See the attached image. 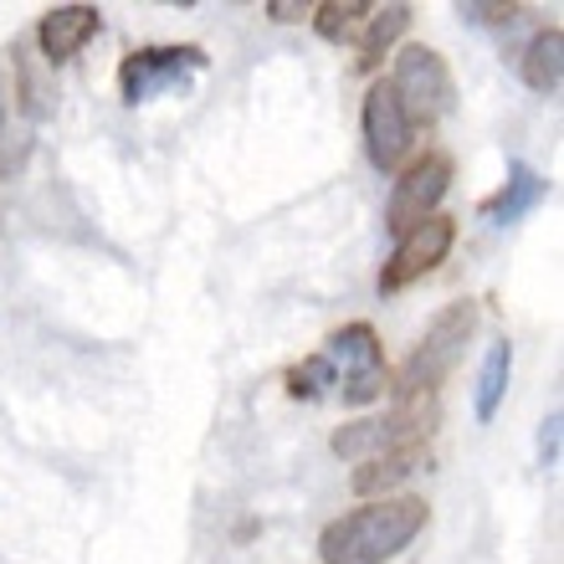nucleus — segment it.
Instances as JSON below:
<instances>
[{"mask_svg": "<svg viewBox=\"0 0 564 564\" xmlns=\"http://www.w3.org/2000/svg\"><path fill=\"white\" fill-rule=\"evenodd\" d=\"M431 508L416 492H395V498H370V503L349 508L318 534V560L324 564H390L405 554L426 529Z\"/></svg>", "mask_w": 564, "mask_h": 564, "instance_id": "f257e3e1", "label": "nucleus"}, {"mask_svg": "<svg viewBox=\"0 0 564 564\" xmlns=\"http://www.w3.org/2000/svg\"><path fill=\"white\" fill-rule=\"evenodd\" d=\"M473 334H477V303H473V297L446 303V308L426 324L421 344L411 349V355H405V365H401V375H395L390 395H411V390H442L446 375L457 370L462 355H467Z\"/></svg>", "mask_w": 564, "mask_h": 564, "instance_id": "f03ea898", "label": "nucleus"}, {"mask_svg": "<svg viewBox=\"0 0 564 564\" xmlns=\"http://www.w3.org/2000/svg\"><path fill=\"white\" fill-rule=\"evenodd\" d=\"M386 83H390V93H395V104L405 108L411 129H431V123H442L446 113L457 108V77H452L442 52L426 42L401 46Z\"/></svg>", "mask_w": 564, "mask_h": 564, "instance_id": "7ed1b4c3", "label": "nucleus"}, {"mask_svg": "<svg viewBox=\"0 0 564 564\" xmlns=\"http://www.w3.org/2000/svg\"><path fill=\"white\" fill-rule=\"evenodd\" d=\"M318 355L334 370V390L344 395V405H375L390 390V365L386 344L375 334V324H344L324 339Z\"/></svg>", "mask_w": 564, "mask_h": 564, "instance_id": "20e7f679", "label": "nucleus"}, {"mask_svg": "<svg viewBox=\"0 0 564 564\" xmlns=\"http://www.w3.org/2000/svg\"><path fill=\"white\" fill-rule=\"evenodd\" d=\"M452 175H457V164L452 154L442 149H431V154H416V160L405 164L395 185H390V200H386V231L390 237H405L411 226H421L426 216H436L452 191Z\"/></svg>", "mask_w": 564, "mask_h": 564, "instance_id": "39448f33", "label": "nucleus"}, {"mask_svg": "<svg viewBox=\"0 0 564 564\" xmlns=\"http://www.w3.org/2000/svg\"><path fill=\"white\" fill-rule=\"evenodd\" d=\"M206 67H210L206 46H195V42L139 46V52H129V57L119 62V98L129 108H139V104H149V98H160V93L180 88L185 77L206 73Z\"/></svg>", "mask_w": 564, "mask_h": 564, "instance_id": "423d86ee", "label": "nucleus"}, {"mask_svg": "<svg viewBox=\"0 0 564 564\" xmlns=\"http://www.w3.org/2000/svg\"><path fill=\"white\" fill-rule=\"evenodd\" d=\"M359 129H365V154L380 175H401L411 164V149H416V129L405 119V108L395 104L390 83H370L365 88V108H359Z\"/></svg>", "mask_w": 564, "mask_h": 564, "instance_id": "0eeeda50", "label": "nucleus"}, {"mask_svg": "<svg viewBox=\"0 0 564 564\" xmlns=\"http://www.w3.org/2000/svg\"><path fill=\"white\" fill-rule=\"evenodd\" d=\"M457 247V221L452 216H426L421 226H411L405 237H395V252L386 257V268H380V293H405L411 282L431 278V272L446 262V252Z\"/></svg>", "mask_w": 564, "mask_h": 564, "instance_id": "6e6552de", "label": "nucleus"}, {"mask_svg": "<svg viewBox=\"0 0 564 564\" xmlns=\"http://www.w3.org/2000/svg\"><path fill=\"white\" fill-rule=\"evenodd\" d=\"M98 31H104V11H98V6H83V0L52 6V11H42V21H36V52H42L46 67H62V62H73Z\"/></svg>", "mask_w": 564, "mask_h": 564, "instance_id": "1a4fd4ad", "label": "nucleus"}, {"mask_svg": "<svg viewBox=\"0 0 564 564\" xmlns=\"http://www.w3.org/2000/svg\"><path fill=\"white\" fill-rule=\"evenodd\" d=\"M421 467H431V446H390L380 457L359 462L355 473H349V488H355L359 503H370V498H395Z\"/></svg>", "mask_w": 564, "mask_h": 564, "instance_id": "9d476101", "label": "nucleus"}, {"mask_svg": "<svg viewBox=\"0 0 564 564\" xmlns=\"http://www.w3.org/2000/svg\"><path fill=\"white\" fill-rule=\"evenodd\" d=\"M31 149H36V123L21 108V93H15V77L6 73L0 62V180H15L31 164Z\"/></svg>", "mask_w": 564, "mask_h": 564, "instance_id": "9b49d317", "label": "nucleus"}, {"mask_svg": "<svg viewBox=\"0 0 564 564\" xmlns=\"http://www.w3.org/2000/svg\"><path fill=\"white\" fill-rule=\"evenodd\" d=\"M411 6L405 0H390V6H375L370 21L359 26L355 36V73H375L380 62H386V52H395L401 46V36L411 31Z\"/></svg>", "mask_w": 564, "mask_h": 564, "instance_id": "f8f14e48", "label": "nucleus"}, {"mask_svg": "<svg viewBox=\"0 0 564 564\" xmlns=\"http://www.w3.org/2000/svg\"><path fill=\"white\" fill-rule=\"evenodd\" d=\"M544 195H550V180L539 175L534 164L519 160V164H508V180H503V185H498V191L482 200V216H488L492 226H513V221H523V216H529V210H534Z\"/></svg>", "mask_w": 564, "mask_h": 564, "instance_id": "ddd939ff", "label": "nucleus"}, {"mask_svg": "<svg viewBox=\"0 0 564 564\" xmlns=\"http://www.w3.org/2000/svg\"><path fill=\"white\" fill-rule=\"evenodd\" d=\"M390 442L395 446H431L436 426H442V390H411L395 395V405L386 411Z\"/></svg>", "mask_w": 564, "mask_h": 564, "instance_id": "4468645a", "label": "nucleus"}, {"mask_svg": "<svg viewBox=\"0 0 564 564\" xmlns=\"http://www.w3.org/2000/svg\"><path fill=\"white\" fill-rule=\"evenodd\" d=\"M519 77L534 93H544V98H554V93L564 88V31L560 26H544L534 42L523 46Z\"/></svg>", "mask_w": 564, "mask_h": 564, "instance_id": "2eb2a0df", "label": "nucleus"}, {"mask_svg": "<svg viewBox=\"0 0 564 564\" xmlns=\"http://www.w3.org/2000/svg\"><path fill=\"white\" fill-rule=\"evenodd\" d=\"M508 375H513V344L498 339L488 344V359H482V370H477V390H473V416L488 426L498 416V405L508 395Z\"/></svg>", "mask_w": 564, "mask_h": 564, "instance_id": "dca6fc26", "label": "nucleus"}, {"mask_svg": "<svg viewBox=\"0 0 564 564\" xmlns=\"http://www.w3.org/2000/svg\"><path fill=\"white\" fill-rule=\"evenodd\" d=\"M390 426H386V416H359V421H349V426H339L334 436H328V452L334 457H344V462H370V457H380V452H390Z\"/></svg>", "mask_w": 564, "mask_h": 564, "instance_id": "f3484780", "label": "nucleus"}, {"mask_svg": "<svg viewBox=\"0 0 564 564\" xmlns=\"http://www.w3.org/2000/svg\"><path fill=\"white\" fill-rule=\"evenodd\" d=\"M370 0H324V6H313V21L308 26L324 36V42H334V46H344V42H355L359 36V26L370 21Z\"/></svg>", "mask_w": 564, "mask_h": 564, "instance_id": "a211bd4d", "label": "nucleus"}, {"mask_svg": "<svg viewBox=\"0 0 564 564\" xmlns=\"http://www.w3.org/2000/svg\"><path fill=\"white\" fill-rule=\"evenodd\" d=\"M282 386H288L293 401H324V395H334V370H328L324 355H308L282 375Z\"/></svg>", "mask_w": 564, "mask_h": 564, "instance_id": "6ab92c4d", "label": "nucleus"}, {"mask_svg": "<svg viewBox=\"0 0 564 564\" xmlns=\"http://www.w3.org/2000/svg\"><path fill=\"white\" fill-rule=\"evenodd\" d=\"M457 11H462V21H477V26H513V21H519V6H513V0H467Z\"/></svg>", "mask_w": 564, "mask_h": 564, "instance_id": "aec40b11", "label": "nucleus"}, {"mask_svg": "<svg viewBox=\"0 0 564 564\" xmlns=\"http://www.w3.org/2000/svg\"><path fill=\"white\" fill-rule=\"evenodd\" d=\"M560 426H564V411H550L544 426H539V467H554V462H560Z\"/></svg>", "mask_w": 564, "mask_h": 564, "instance_id": "412c9836", "label": "nucleus"}, {"mask_svg": "<svg viewBox=\"0 0 564 564\" xmlns=\"http://www.w3.org/2000/svg\"><path fill=\"white\" fill-rule=\"evenodd\" d=\"M262 11H268V21H278V26H303V21H313L308 0H303V6H297V0H268Z\"/></svg>", "mask_w": 564, "mask_h": 564, "instance_id": "4be33fe9", "label": "nucleus"}]
</instances>
